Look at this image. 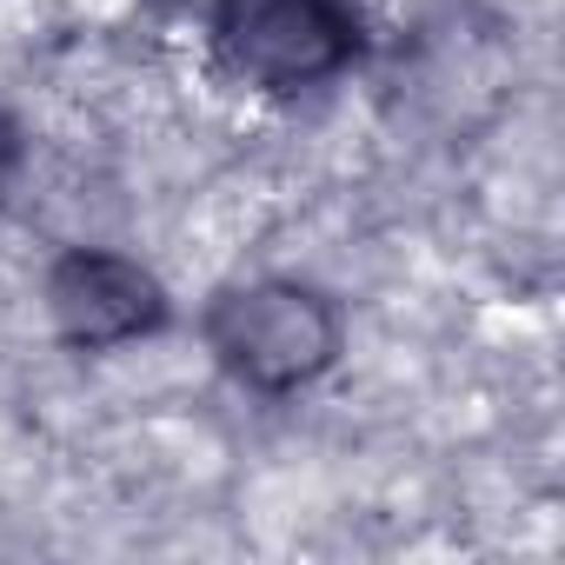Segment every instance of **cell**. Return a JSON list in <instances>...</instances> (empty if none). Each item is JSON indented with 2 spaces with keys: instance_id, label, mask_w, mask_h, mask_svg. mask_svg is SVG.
<instances>
[{
  "instance_id": "cell-2",
  "label": "cell",
  "mask_w": 565,
  "mask_h": 565,
  "mask_svg": "<svg viewBox=\"0 0 565 565\" xmlns=\"http://www.w3.org/2000/svg\"><path fill=\"white\" fill-rule=\"evenodd\" d=\"M220 347L239 360V373H253L266 386H287V380H307L313 366H327L333 320L294 287H259V294H239L226 307Z\"/></svg>"
},
{
  "instance_id": "cell-1",
  "label": "cell",
  "mask_w": 565,
  "mask_h": 565,
  "mask_svg": "<svg viewBox=\"0 0 565 565\" xmlns=\"http://www.w3.org/2000/svg\"><path fill=\"white\" fill-rule=\"evenodd\" d=\"M220 47L253 87H300L347 54V21L333 0H226Z\"/></svg>"
}]
</instances>
